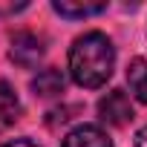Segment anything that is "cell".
Returning a JSON list of instances; mask_svg holds the SVG:
<instances>
[{"instance_id": "9", "label": "cell", "mask_w": 147, "mask_h": 147, "mask_svg": "<svg viewBox=\"0 0 147 147\" xmlns=\"http://www.w3.org/2000/svg\"><path fill=\"white\" fill-rule=\"evenodd\" d=\"M0 147H38V144L29 141V138H15V141H6V144H0Z\"/></svg>"}, {"instance_id": "5", "label": "cell", "mask_w": 147, "mask_h": 147, "mask_svg": "<svg viewBox=\"0 0 147 147\" xmlns=\"http://www.w3.org/2000/svg\"><path fill=\"white\" fill-rule=\"evenodd\" d=\"M18 118H20V98L6 81H0V133L15 127Z\"/></svg>"}, {"instance_id": "3", "label": "cell", "mask_w": 147, "mask_h": 147, "mask_svg": "<svg viewBox=\"0 0 147 147\" xmlns=\"http://www.w3.org/2000/svg\"><path fill=\"white\" fill-rule=\"evenodd\" d=\"M43 52H46L43 49V40L38 35H32V32H18L12 38V46H9V58L18 66H23V69L38 66V61L43 58Z\"/></svg>"}, {"instance_id": "4", "label": "cell", "mask_w": 147, "mask_h": 147, "mask_svg": "<svg viewBox=\"0 0 147 147\" xmlns=\"http://www.w3.org/2000/svg\"><path fill=\"white\" fill-rule=\"evenodd\" d=\"M61 147H113V141L98 124H78L66 133Z\"/></svg>"}, {"instance_id": "10", "label": "cell", "mask_w": 147, "mask_h": 147, "mask_svg": "<svg viewBox=\"0 0 147 147\" xmlns=\"http://www.w3.org/2000/svg\"><path fill=\"white\" fill-rule=\"evenodd\" d=\"M136 147H147V127L138 130V136H136Z\"/></svg>"}, {"instance_id": "2", "label": "cell", "mask_w": 147, "mask_h": 147, "mask_svg": "<svg viewBox=\"0 0 147 147\" xmlns=\"http://www.w3.org/2000/svg\"><path fill=\"white\" fill-rule=\"evenodd\" d=\"M98 115L101 121L113 124V127H124L133 121V104L127 98L124 90H110L101 101H98Z\"/></svg>"}, {"instance_id": "8", "label": "cell", "mask_w": 147, "mask_h": 147, "mask_svg": "<svg viewBox=\"0 0 147 147\" xmlns=\"http://www.w3.org/2000/svg\"><path fill=\"white\" fill-rule=\"evenodd\" d=\"M127 81H130L133 95H136L141 104H147V61L136 58V61L130 63V69H127Z\"/></svg>"}, {"instance_id": "1", "label": "cell", "mask_w": 147, "mask_h": 147, "mask_svg": "<svg viewBox=\"0 0 147 147\" xmlns=\"http://www.w3.org/2000/svg\"><path fill=\"white\" fill-rule=\"evenodd\" d=\"M115 69V49L104 32H87L69 49V75L84 90H98Z\"/></svg>"}, {"instance_id": "7", "label": "cell", "mask_w": 147, "mask_h": 147, "mask_svg": "<svg viewBox=\"0 0 147 147\" xmlns=\"http://www.w3.org/2000/svg\"><path fill=\"white\" fill-rule=\"evenodd\" d=\"M32 90H35V95H43V98L58 95V92H63V75L58 69H40L38 78L32 81Z\"/></svg>"}, {"instance_id": "6", "label": "cell", "mask_w": 147, "mask_h": 147, "mask_svg": "<svg viewBox=\"0 0 147 147\" xmlns=\"http://www.w3.org/2000/svg\"><path fill=\"white\" fill-rule=\"evenodd\" d=\"M52 9L63 18H90V15H101L107 9L104 0H98V3H90V0H55Z\"/></svg>"}]
</instances>
